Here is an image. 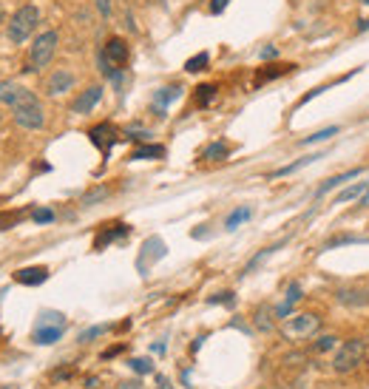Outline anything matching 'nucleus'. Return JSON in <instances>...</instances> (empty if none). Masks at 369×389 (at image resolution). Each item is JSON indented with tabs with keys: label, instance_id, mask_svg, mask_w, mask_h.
<instances>
[{
	"label": "nucleus",
	"instance_id": "1",
	"mask_svg": "<svg viewBox=\"0 0 369 389\" xmlns=\"http://www.w3.org/2000/svg\"><path fill=\"white\" fill-rule=\"evenodd\" d=\"M37 23H40V11H37V6H31V3H23L11 17H9V40L11 43H26L28 37H31V31L37 28Z\"/></svg>",
	"mask_w": 369,
	"mask_h": 389
},
{
	"label": "nucleus",
	"instance_id": "2",
	"mask_svg": "<svg viewBox=\"0 0 369 389\" xmlns=\"http://www.w3.org/2000/svg\"><path fill=\"white\" fill-rule=\"evenodd\" d=\"M318 330H321V316H316V313H298V316H287L281 321V336L287 341L313 338Z\"/></svg>",
	"mask_w": 369,
	"mask_h": 389
},
{
	"label": "nucleus",
	"instance_id": "3",
	"mask_svg": "<svg viewBox=\"0 0 369 389\" xmlns=\"http://www.w3.org/2000/svg\"><path fill=\"white\" fill-rule=\"evenodd\" d=\"M57 46H60L57 31H43V34H37L34 43H31V51H28V68H26V71H43V68L54 60Z\"/></svg>",
	"mask_w": 369,
	"mask_h": 389
},
{
	"label": "nucleus",
	"instance_id": "4",
	"mask_svg": "<svg viewBox=\"0 0 369 389\" xmlns=\"http://www.w3.org/2000/svg\"><path fill=\"white\" fill-rule=\"evenodd\" d=\"M364 356H367V341L364 338H350L341 344V350L336 353L333 358V370L336 373H353L358 364H364Z\"/></svg>",
	"mask_w": 369,
	"mask_h": 389
},
{
	"label": "nucleus",
	"instance_id": "5",
	"mask_svg": "<svg viewBox=\"0 0 369 389\" xmlns=\"http://www.w3.org/2000/svg\"><path fill=\"white\" fill-rule=\"evenodd\" d=\"M11 120H14L23 131H40V128L46 125V108H43L40 100H31V103L14 108V111H11Z\"/></svg>",
	"mask_w": 369,
	"mask_h": 389
},
{
	"label": "nucleus",
	"instance_id": "6",
	"mask_svg": "<svg viewBox=\"0 0 369 389\" xmlns=\"http://www.w3.org/2000/svg\"><path fill=\"white\" fill-rule=\"evenodd\" d=\"M31 100H37V94H34L31 88H26V85H20V83H11V80H3V83H0V103L9 105L11 111L20 108V105H26V103H31Z\"/></svg>",
	"mask_w": 369,
	"mask_h": 389
},
{
	"label": "nucleus",
	"instance_id": "7",
	"mask_svg": "<svg viewBox=\"0 0 369 389\" xmlns=\"http://www.w3.org/2000/svg\"><path fill=\"white\" fill-rule=\"evenodd\" d=\"M88 137H91V142L100 148V154H103L105 160L111 157V148H114V145L123 140V137H120V131H117L111 123H100V125H94V128L88 131Z\"/></svg>",
	"mask_w": 369,
	"mask_h": 389
},
{
	"label": "nucleus",
	"instance_id": "8",
	"mask_svg": "<svg viewBox=\"0 0 369 389\" xmlns=\"http://www.w3.org/2000/svg\"><path fill=\"white\" fill-rule=\"evenodd\" d=\"M74 83H77L74 71H68V68H54V74L46 80V94H48V97H60V94L71 91Z\"/></svg>",
	"mask_w": 369,
	"mask_h": 389
},
{
	"label": "nucleus",
	"instance_id": "9",
	"mask_svg": "<svg viewBox=\"0 0 369 389\" xmlns=\"http://www.w3.org/2000/svg\"><path fill=\"white\" fill-rule=\"evenodd\" d=\"M336 301L341 307H350V310H364L369 307V290H361V287H341L336 293Z\"/></svg>",
	"mask_w": 369,
	"mask_h": 389
},
{
	"label": "nucleus",
	"instance_id": "10",
	"mask_svg": "<svg viewBox=\"0 0 369 389\" xmlns=\"http://www.w3.org/2000/svg\"><path fill=\"white\" fill-rule=\"evenodd\" d=\"M103 100V85H88L77 100H74V105H71V111L74 114H88V111H94V105Z\"/></svg>",
	"mask_w": 369,
	"mask_h": 389
},
{
	"label": "nucleus",
	"instance_id": "11",
	"mask_svg": "<svg viewBox=\"0 0 369 389\" xmlns=\"http://www.w3.org/2000/svg\"><path fill=\"white\" fill-rule=\"evenodd\" d=\"M128 233H131V227H128V224H123V222L108 224L105 230H100V233H97V239H94V250H103L105 244H111L114 239H125Z\"/></svg>",
	"mask_w": 369,
	"mask_h": 389
},
{
	"label": "nucleus",
	"instance_id": "12",
	"mask_svg": "<svg viewBox=\"0 0 369 389\" xmlns=\"http://www.w3.org/2000/svg\"><path fill=\"white\" fill-rule=\"evenodd\" d=\"M46 279H48V267H20V270H14V281L26 284V287H37Z\"/></svg>",
	"mask_w": 369,
	"mask_h": 389
},
{
	"label": "nucleus",
	"instance_id": "13",
	"mask_svg": "<svg viewBox=\"0 0 369 389\" xmlns=\"http://www.w3.org/2000/svg\"><path fill=\"white\" fill-rule=\"evenodd\" d=\"M361 177V168H353V171H344V174H338V177H330L318 191H316V196H327L330 191H336V188H341L344 182H350V180H358Z\"/></svg>",
	"mask_w": 369,
	"mask_h": 389
},
{
	"label": "nucleus",
	"instance_id": "14",
	"mask_svg": "<svg viewBox=\"0 0 369 389\" xmlns=\"http://www.w3.org/2000/svg\"><path fill=\"white\" fill-rule=\"evenodd\" d=\"M63 333H66V327H34V333H31V341L34 344H54V341H60L63 338Z\"/></svg>",
	"mask_w": 369,
	"mask_h": 389
},
{
	"label": "nucleus",
	"instance_id": "15",
	"mask_svg": "<svg viewBox=\"0 0 369 389\" xmlns=\"http://www.w3.org/2000/svg\"><path fill=\"white\" fill-rule=\"evenodd\" d=\"M180 94H182V85H168V88H160L157 94H154V105H157V111H165L174 100H180Z\"/></svg>",
	"mask_w": 369,
	"mask_h": 389
},
{
	"label": "nucleus",
	"instance_id": "16",
	"mask_svg": "<svg viewBox=\"0 0 369 389\" xmlns=\"http://www.w3.org/2000/svg\"><path fill=\"white\" fill-rule=\"evenodd\" d=\"M227 154H230V148H227V142H210L204 151H202V160H207V162H222V160H227Z\"/></svg>",
	"mask_w": 369,
	"mask_h": 389
},
{
	"label": "nucleus",
	"instance_id": "17",
	"mask_svg": "<svg viewBox=\"0 0 369 389\" xmlns=\"http://www.w3.org/2000/svg\"><path fill=\"white\" fill-rule=\"evenodd\" d=\"M296 66H264L259 74H256V85H261V83H267V80H276V77H281V74H287V71H293Z\"/></svg>",
	"mask_w": 369,
	"mask_h": 389
},
{
	"label": "nucleus",
	"instance_id": "18",
	"mask_svg": "<svg viewBox=\"0 0 369 389\" xmlns=\"http://www.w3.org/2000/svg\"><path fill=\"white\" fill-rule=\"evenodd\" d=\"M316 160H321V154H310V157H301V160H296L293 165H284V168H279V171H273L270 177H287V174H296V171H301L304 165H313Z\"/></svg>",
	"mask_w": 369,
	"mask_h": 389
},
{
	"label": "nucleus",
	"instance_id": "19",
	"mask_svg": "<svg viewBox=\"0 0 369 389\" xmlns=\"http://www.w3.org/2000/svg\"><path fill=\"white\" fill-rule=\"evenodd\" d=\"M216 91H219V88H216L213 83H204V85H199V88H196V94H193V100H196V105H199V108H204V105H210V103L216 100Z\"/></svg>",
	"mask_w": 369,
	"mask_h": 389
},
{
	"label": "nucleus",
	"instance_id": "20",
	"mask_svg": "<svg viewBox=\"0 0 369 389\" xmlns=\"http://www.w3.org/2000/svg\"><path fill=\"white\" fill-rule=\"evenodd\" d=\"M298 299H301V287H298V284H290L287 299H284V304L276 310V316H279V318H287V316H290V310H293V304H296Z\"/></svg>",
	"mask_w": 369,
	"mask_h": 389
},
{
	"label": "nucleus",
	"instance_id": "21",
	"mask_svg": "<svg viewBox=\"0 0 369 389\" xmlns=\"http://www.w3.org/2000/svg\"><path fill=\"white\" fill-rule=\"evenodd\" d=\"M165 157V148L162 145H142L131 154V160H162Z\"/></svg>",
	"mask_w": 369,
	"mask_h": 389
},
{
	"label": "nucleus",
	"instance_id": "22",
	"mask_svg": "<svg viewBox=\"0 0 369 389\" xmlns=\"http://www.w3.org/2000/svg\"><path fill=\"white\" fill-rule=\"evenodd\" d=\"M367 191H369V180H364V182H355V185L344 188L341 194L336 196V204H341V202H347V199H358V196L367 194Z\"/></svg>",
	"mask_w": 369,
	"mask_h": 389
},
{
	"label": "nucleus",
	"instance_id": "23",
	"mask_svg": "<svg viewBox=\"0 0 369 389\" xmlns=\"http://www.w3.org/2000/svg\"><path fill=\"white\" fill-rule=\"evenodd\" d=\"M207 63H210V54H207V51H199L196 57H190V60L184 63V71H190V74L204 71V68H207Z\"/></svg>",
	"mask_w": 369,
	"mask_h": 389
},
{
	"label": "nucleus",
	"instance_id": "24",
	"mask_svg": "<svg viewBox=\"0 0 369 389\" xmlns=\"http://www.w3.org/2000/svg\"><path fill=\"white\" fill-rule=\"evenodd\" d=\"M250 216H253V210H250V207H239V210H233V213L227 216V222H224V227H227V230H236V227H239L241 222H247Z\"/></svg>",
	"mask_w": 369,
	"mask_h": 389
},
{
	"label": "nucleus",
	"instance_id": "25",
	"mask_svg": "<svg viewBox=\"0 0 369 389\" xmlns=\"http://www.w3.org/2000/svg\"><path fill=\"white\" fill-rule=\"evenodd\" d=\"M37 327H66V318H63L60 313H48V310H43L40 318H37Z\"/></svg>",
	"mask_w": 369,
	"mask_h": 389
},
{
	"label": "nucleus",
	"instance_id": "26",
	"mask_svg": "<svg viewBox=\"0 0 369 389\" xmlns=\"http://www.w3.org/2000/svg\"><path fill=\"white\" fill-rule=\"evenodd\" d=\"M338 134V125H333V128H324V131H316L313 137H307L301 145H313V142H324V140H330V137H336Z\"/></svg>",
	"mask_w": 369,
	"mask_h": 389
},
{
	"label": "nucleus",
	"instance_id": "27",
	"mask_svg": "<svg viewBox=\"0 0 369 389\" xmlns=\"http://www.w3.org/2000/svg\"><path fill=\"white\" fill-rule=\"evenodd\" d=\"M128 364H131V370L140 373V375H151V373H154V364H151L148 358H131Z\"/></svg>",
	"mask_w": 369,
	"mask_h": 389
},
{
	"label": "nucleus",
	"instance_id": "28",
	"mask_svg": "<svg viewBox=\"0 0 369 389\" xmlns=\"http://www.w3.org/2000/svg\"><path fill=\"white\" fill-rule=\"evenodd\" d=\"M105 330H108L105 324H97V327H88L85 333H80V344H88V341H94V338H100V336H103Z\"/></svg>",
	"mask_w": 369,
	"mask_h": 389
},
{
	"label": "nucleus",
	"instance_id": "29",
	"mask_svg": "<svg viewBox=\"0 0 369 389\" xmlns=\"http://www.w3.org/2000/svg\"><path fill=\"white\" fill-rule=\"evenodd\" d=\"M336 341H338L336 336H321V338L313 344V350H316V353H327V350H333V347H336Z\"/></svg>",
	"mask_w": 369,
	"mask_h": 389
},
{
	"label": "nucleus",
	"instance_id": "30",
	"mask_svg": "<svg viewBox=\"0 0 369 389\" xmlns=\"http://www.w3.org/2000/svg\"><path fill=\"white\" fill-rule=\"evenodd\" d=\"M108 196V188H97V191H91L88 196H83V207H91L94 202H100V199H105Z\"/></svg>",
	"mask_w": 369,
	"mask_h": 389
},
{
	"label": "nucleus",
	"instance_id": "31",
	"mask_svg": "<svg viewBox=\"0 0 369 389\" xmlns=\"http://www.w3.org/2000/svg\"><path fill=\"white\" fill-rule=\"evenodd\" d=\"M31 219H34L37 224H46V222H54V210H48V207H40V210H34V213H31Z\"/></svg>",
	"mask_w": 369,
	"mask_h": 389
},
{
	"label": "nucleus",
	"instance_id": "32",
	"mask_svg": "<svg viewBox=\"0 0 369 389\" xmlns=\"http://www.w3.org/2000/svg\"><path fill=\"white\" fill-rule=\"evenodd\" d=\"M353 242H367V239H358V236H338V239H330L327 242V250L338 247V244H353Z\"/></svg>",
	"mask_w": 369,
	"mask_h": 389
},
{
	"label": "nucleus",
	"instance_id": "33",
	"mask_svg": "<svg viewBox=\"0 0 369 389\" xmlns=\"http://www.w3.org/2000/svg\"><path fill=\"white\" fill-rule=\"evenodd\" d=\"M207 301L210 304H233V293H219V296H210Z\"/></svg>",
	"mask_w": 369,
	"mask_h": 389
},
{
	"label": "nucleus",
	"instance_id": "34",
	"mask_svg": "<svg viewBox=\"0 0 369 389\" xmlns=\"http://www.w3.org/2000/svg\"><path fill=\"white\" fill-rule=\"evenodd\" d=\"M94 6L103 17H111V0H94Z\"/></svg>",
	"mask_w": 369,
	"mask_h": 389
},
{
	"label": "nucleus",
	"instance_id": "35",
	"mask_svg": "<svg viewBox=\"0 0 369 389\" xmlns=\"http://www.w3.org/2000/svg\"><path fill=\"white\" fill-rule=\"evenodd\" d=\"M273 57H279V48H276V46L261 48V60H273Z\"/></svg>",
	"mask_w": 369,
	"mask_h": 389
},
{
	"label": "nucleus",
	"instance_id": "36",
	"mask_svg": "<svg viewBox=\"0 0 369 389\" xmlns=\"http://www.w3.org/2000/svg\"><path fill=\"white\" fill-rule=\"evenodd\" d=\"M224 6H227V0H210V11H213V14H222Z\"/></svg>",
	"mask_w": 369,
	"mask_h": 389
},
{
	"label": "nucleus",
	"instance_id": "37",
	"mask_svg": "<svg viewBox=\"0 0 369 389\" xmlns=\"http://www.w3.org/2000/svg\"><path fill=\"white\" fill-rule=\"evenodd\" d=\"M117 353H123V344H120V347H111V350H108V353H105V356H103V358H114V356H117Z\"/></svg>",
	"mask_w": 369,
	"mask_h": 389
},
{
	"label": "nucleus",
	"instance_id": "38",
	"mask_svg": "<svg viewBox=\"0 0 369 389\" xmlns=\"http://www.w3.org/2000/svg\"><path fill=\"white\" fill-rule=\"evenodd\" d=\"M157 384H160V389H171V381H168V378H162V375L157 378Z\"/></svg>",
	"mask_w": 369,
	"mask_h": 389
},
{
	"label": "nucleus",
	"instance_id": "39",
	"mask_svg": "<svg viewBox=\"0 0 369 389\" xmlns=\"http://www.w3.org/2000/svg\"><path fill=\"white\" fill-rule=\"evenodd\" d=\"M369 28V20H361V26H358V31H367Z\"/></svg>",
	"mask_w": 369,
	"mask_h": 389
},
{
	"label": "nucleus",
	"instance_id": "40",
	"mask_svg": "<svg viewBox=\"0 0 369 389\" xmlns=\"http://www.w3.org/2000/svg\"><path fill=\"white\" fill-rule=\"evenodd\" d=\"M361 204H369V191L364 196H361Z\"/></svg>",
	"mask_w": 369,
	"mask_h": 389
},
{
	"label": "nucleus",
	"instance_id": "41",
	"mask_svg": "<svg viewBox=\"0 0 369 389\" xmlns=\"http://www.w3.org/2000/svg\"><path fill=\"white\" fill-rule=\"evenodd\" d=\"M0 23H3V9H0Z\"/></svg>",
	"mask_w": 369,
	"mask_h": 389
},
{
	"label": "nucleus",
	"instance_id": "42",
	"mask_svg": "<svg viewBox=\"0 0 369 389\" xmlns=\"http://www.w3.org/2000/svg\"><path fill=\"white\" fill-rule=\"evenodd\" d=\"M6 389H17V387H6Z\"/></svg>",
	"mask_w": 369,
	"mask_h": 389
}]
</instances>
